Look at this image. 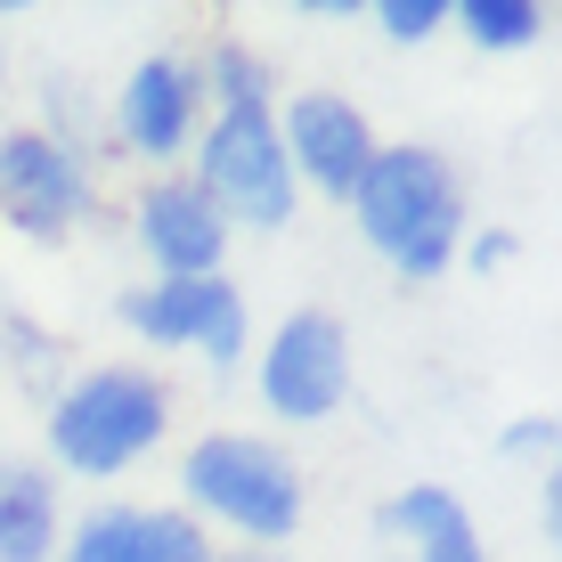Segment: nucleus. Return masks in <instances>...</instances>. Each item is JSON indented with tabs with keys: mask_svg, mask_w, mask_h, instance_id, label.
Returning <instances> with one entry per match:
<instances>
[{
	"mask_svg": "<svg viewBox=\"0 0 562 562\" xmlns=\"http://www.w3.org/2000/svg\"><path fill=\"white\" fill-rule=\"evenodd\" d=\"M342 212H351V228H359L367 254L392 261L400 285L449 278L464 228H473V204H464L457 164L440 147H424V139H383Z\"/></svg>",
	"mask_w": 562,
	"mask_h": 562,
	"instance_id": "obj_1",
	"label": "nucleus"
},
{
	"mask_svg": "<svg viewBox=\"0 0 562 562\" xmlns=\"http://www.w3.org/2000/svg\"><path fill=\"white\" fill-rule=\"evenodd\" d=\"M171 432V383L155 367L106 359V367H66V383L42 400V449L49 473L74 481H114L147 464Z\"/></svg>",
	"mask_w": 562,
	"mask_h": 562,
	"instance_id": "obj_2",
	"label": "nucleus"
},
{
	"mask_svg": "<svg viewBox=\"0 0 562 562\" xmlns=\"http://www.w3.org/2000/svg\"><path fill=\"white\" fill-rule=\"evenodd\" d=\"M180 514H196L204 530L221 521L228 538H245L254 554L285 547L310 514V490H302V464L261 432H204L188 440L180 457Z\"/></svg>",
	"mask_w": 562,
	"mask_h": 562,
	"instance_id": "obj_3",
	"label": "nucleus"
},
{
	"mask_svg": "<svg viewBox=\"0 0 562 562\" xmlns=\"http://www.w3.org/2000/svg\"><path fill=\"white\" fill-rule=\"evenodd\" d=\"M188 180L221 204L228 228H254V237H278L302 212L294 164L278 147V114H204L196 147H188Z\"/></svg>",
	"mask_w": 562,
	"mask_h": 562,
	"instance_id": "obj_4",
	"label": "nucleus"
},
{
	"mask_svg": "<svg viewBox=\"0 0 562 562\" xmlns=\"http://www.w3.org/2000/svg\"><path fill=\"white\" fill-rule=\"evenodd\" d=\"M114 318H123L131 342L147 351H188L204 359L212 375L254 359V310L228 278H139L114 294Z\"/></svg>",
	"mask_w": 562,
	"mask_h": 562,
	"instance_id": "obj_5",
	"label": "nucleus"
},
{
	"mask_svg": "<svg viewBox=\"0 0 562 562\" xmlns=\"http://www.w3.org/2000/svg\"><path fill=\"white\" fill-rule=\"evenodd\" d=\"M254 392L278 424H335L351 400V326L335 310H285L278 326L254 342Z\"/></svg>",
	"mask_w": 562,
	"mask_h": 562,
	"instance_id": "obj_6",
	"label": "nucleus"
},
{
	"mask_svg": "<svg viewBox=\"0 0 562 562\" xmlns=\"http://www.w3.org/2000/svg\"><path fill=\"white\" fill-rule=\"evenodd\" d=\"M0 221L33 245H66L99 221V164L42 123H0Z\"/></svg>",
	"mask_w": 562,
	"mask_h": 562,
	"instance_id": "obj_7",
	"label": "nucleus"
},
{
	"mask_svg": "<svg viewBox=\"0 0 562 562\" xmlns=\"http://www.w3.org/2000/svg\"><path fill=\"white\" fill-rule=\"evenodd\" d=\"M99 123H106V139L123 155H139L147 171H180V155L196 147V131H204L196 57H180V49L139 57V66L114 82V99H106Z\"/></svg>",
	"mask_w": 562,
	"mask_h": 562,
	"instance_id": "obj_8",
	"label": "nucleus"
},
{
	"mask_svg": "<svg viewBox=\"0 0 562 562\" xmlns=\"http://www.w3.org/2000/svg\"><path fill=\"white\" fill-rule=\"evenodd\" d=\"M131 245H139L147 278H228L237 228L221 221V204L188 171H147L131 196Z\"/></svg>",
	"mask_w": 562,
	"mask_h": 562,
	"instance_id": "obj_9",
	"label": "nucleus"
},
{
	"mask_svg": "<svg viewBox=\"0 0 562 562\" xmlns=\"http://www.w3.org/2000/svg\"><path fill=\"white\" fill-rule=\"evenodd\" d=\"M278 147L285 164H294V188L302 196H326V204H351L359 171L375 164V123H367L359 99H342V90H294V99L278 106Z\"/></svg>",
	"mask_w": 562,
	"mask_h": 562,
	"instance_id": "obj_10",
	"label": "nucleus"
},
{
	"mask_svg": "<svg viewBox=\"0 0 562 562\" xmlns=\"http://www.w3.org/2000/svg\"><path fill=\"white\" fill-rule=\"evenodd\" d=\"M375 530L408 562H490V547H481V530H473V506H464L449 481H408V490H392L375 506Z\"/></svg>",
	"mask_w": 562,
	"mask_h": 562,
	"instance_id": "obj_11",
	"label": "nucleus"
},
{
	"mask_svg": "<svg viewBox=\"0 0 562 562\" xmlns=\"http://www.w3.org/2000/svg\"><path fill=\"white\" fill-rule=\"evenodd\" d=\"M66 514H57L49 464H0V562H57Z\"/></svg>",
	"mask_w": 562,
	"mask_h": 562,
	"instance_id": "obj_12",
	"label": "nucleus"
},
{
	"mask_svg": "<svg viewBox=\"0 0 562 562\" xmlns=\"http://www.w3.org/2000/svg\"><path fill=\"white\" fill-rule=\"evenodd\" d=\"M196 90L204 114H278V66L237 33H212L196 49Z\"/></svg>",
	"mask_w": 562,
	"mask_h": 562,
	"instance_id": "obj_13",
	"label": "nucleus"
},
{
	"mask_svg": "<svg viewBox=\"0 0 562 562\" xmlns=\"http://www.w3.org/2000/svg\"><path fill=\"white\" fill-rule=\"evenodd\" d=\"M554 25L547 0H449V33H464L473 49L490 57H514V49H538Z\"/></svg>",
	"mask_w": 562,
	"mask_h": 562,
	"instance_id": "obj_14",
	"label": "nucleus"
},
{
	"mask_svg": "<svg viewBox=\"0 0 562 562\" xmlns=\"http://www.w3.org/2000/svg\"><path fill=\"white\" fill-rule=\"evenodd\" d=\"M131 562H221V547H212V530L196 514L147 506L139 514V538H131Z\"/></svg>",
	"mask_w": 562,
	"mask_h": 562,
	"instance_id": "obj_15",
	"label": "nucleus"
},
{
	"mask_svg": "<svg viewBox=\"0 0 562 562\" xmlns=\"http://www.w3.org/2000/svg\"><path fill=\"white\" fill-rule=\"evenodd\" d=\"M131 538H139V506H90L57 538V562H131Z\"/></svg>",
	"mask_w": 562,
	"mask_h": 562,
	"instance_id": "obj_16",
	"label": "nucleus"
},
{
	"mask_svg": "<svg viewBox=\"0 0 562 562\" xmlns=\"http://www.w3.org/2000/svg\"><path fill=\"white\" fill-rule=\"evenodd\" d=\"M0 342H9V351H0V359H9V375H16V383H33L42 400L57 392V383H66V342L42 335L33 318H0Z\"/></svg>",
	"mask_w": 562,
	"mask_h": 562,
	"instance_id": "obj_17",
	"label": "nucleus"
},
{
	"mask_svg": "<svg viewBox=\"0 0 562 562\" xmlns=\"http://www.w3.org/2000/svg\"><path fill=\"white\" fill-rule=\"evenodd\" d=\"M375 25H383V42L424 49L449 33V0H375Z\"/></svg>",
	"mask_w": 562,
	"mask_h": 562,
	"instance_id": "obj_18",
	"label": "nucleus"
},
{
	"mask_svg": "<svg viewBox=\"0 0 562 562\" xmlns=\"http://www.w3.org/2000/svg\"><path fill=\"white\" fill-rule=\"evenodd\" d=\"M554 440H562V424L538 408V416H514L506 432H497V457H514V464H538V473H547L554 464Z\"/></svg>",
	"mask_w": 562,
	"mask_h": 562,
	"instance_id": "obj_19",
	"label": "nucleus"
},
{
	"mask_svg": "<svg viewBox=\"0 0 562 562\" xmlns=\"http://www.w3.org/2000/svg\"><path fill=\"white\" fill-rule=\"evenodd\" d=\"M514 254H521L514 228H464V245H457V261H473V278H497V269H514Z\"/></svg>",
	"mask_w": 562,
	"mask_h": 562,
	"instance_id": "obj_20",
	"label": "nucleus"
},
{
	"mask_svg": "<svg viewBox=\"0 0 562 562\" xmlns=\"http://www.w3.org/2000/svg\"><path fill=\"white\" fill-rule=\"evenodd\" d=\"M538 521H547V538H562V473L554 464L538 473Z\"/></svg>",
	"mask_w": 562,
	"mask_h": 562,
	"instance_id": "obj_21",
	"label": "nucleus"
},
{
	"mask_svg": "<svg viewBox=\"0 0 562 562\" xmlns=\"http://www.w3.org/2000/svg\"><path fill=\"white\" fill-rule=\"evenodd\" d=\"M221 562H285V554H254V547H237V554H221Z\"/></svg>",
	"mask_w": 562,
	"mask_h": 562,
	"instance_id": "obj_22",
	"label": "nucleus"
},
{
	"mask_svg": "<svg viewBox=\"0 0 562 562\" xmlns=\"http://www.w3.org/2000/svg\"><path fill=\"white\" fill-rule=\"evenodd\" d=\"M0 25H9V9H0Z\"/></svg>",
	"mask_w": 562,
	"mask_h": 562,
	"instance_id": "obj_23",
	"label": "nucleus"
}]
</instances>
